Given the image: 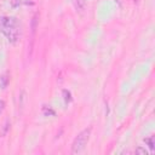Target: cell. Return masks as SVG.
I'll return each instance as SVG.
<instances>
[{"instance_id": "52a82bcc", "label": "cell", "mask_w": 155, "mask_h": 155, "mask_svg": "<svg viewBox=\"0 0 155 155\" xmlns=\"http://www.w3.org/2000/svg\"><path fill=\"white\" fill-rule=\"evenodd\" d=\"M4 105H5V103L2 102V101H0V113L2 111V109H4Z\"/></svg>"}, {"instance_id": "5b68a950", "label": "cell", "mask_w": 155, "mask_h": 155, "mask_svg": "<svg viewBox=\"0 0 155 155\" xmlns=\"http://www.w3.org/2000/svg\"><path fill=\"white\" fill-rule=\"evenodd\" d=\"M144 142L149 144V148H150L151 150H154V137H150V138H145V139H144Z\"/></svg>"}, {"instance_id": "7a4b0ae2", "label": "cell", "mask_w": 155, "mask_h": 155, "mask_svg": "<svg viewBox=\"0 0 155 155\" xmlns=\"http://www.w3.org/2000/svg\"><path fill=\"white\" fill-rule=\"evenodd\" d=\"M90 134H91V127L85 128L84 131H81L78 134V137L74 139L73 145H71V154H78L84 150L85 145L87 144V142L90 139Z\"/></svg>"}, {"instance_id": "6da1fadb", "label": "cell", "mask_w": 155, "mask_h": 155, "mask_svg": "<svg viewBox=\"0 0 155 155\" xmlns=\"http://www.w3.org/2000/svg\"><path fill=\"white\" fill-rule=\"evenodd\" d=\"M0 31L7 38L10 42H16L21 35V25L17 18L4 16L0 18Z\"/></svg>"}, {"instance_id": "277c9868", "label": "cell", "mask_w": 155, "mask_h": 155, "mask_svg": "<svg viewBox=\"0 0 155 155\" xmlns=\"http://www.w3.org/2000/svg\"><path fill=\"white\" fill-rule=\"evenodd\" d=\"M63 96H64L65 103H69V102L71 101V94H70V92H69L68 90H63Z\"/></svg>"}, {"instance_id": "3957f363", "label": "cell", "mask_w": 155, "mask_h": 155, "mask_svg": "<svg viewBox=\"0 0 155 155\" xmlns=\"http://www.w3.org/2000/svg\"><path fill=\"white\" fill-rule=\"evenodd\" d=\"M8 81H10L8 74H7V73H5L4 75H1V76H0V87H1V88H5V87L7 86V84H8Z\"/></svg>"}, {"instance_id": "8992f818", "label": "cell", "mask_w": 155, "mask_h": 155, "mask_svg": "<svg viewBox=\"0 0 155 155\" xmlns=\"http://www.w3.org/2000/svg\"><path fill=\"white\" fill-rule=\"evenodd\" d=\"M136 153H142V154H145V155H147V151L143 150V149H140V148H138V149L136 150Z\"/></svg>"}]
</instances>
